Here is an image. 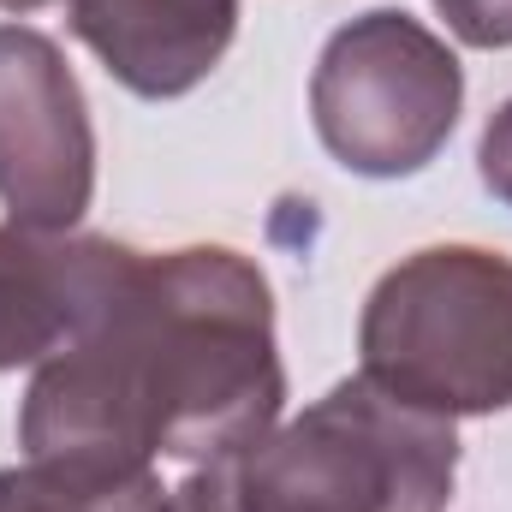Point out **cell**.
Segmentation results:
<instances>
[{
	"label": "cell",
	"instance_id": "obj_1",
	"mask_svg": "<svg viewBox=\"0 0 512 512\" xmlns=\"http://www.w3.org/2000/svg\"><path fill=\"white\" fill-rule=\"evenodd\" d=\"M286 405L268 274L233 245H185L131 268L108 316L36 364L18 405L24 459L149 471L256 447Z\"/></svg>",
	"mask_w": 512,
	"mask_h": 512
},
{
	"label": "cell",
	"instance_id": "obj_2",
	"mask_svg": "<svg viewBox=\"0 0 512 512\" xmlns=\"http://www.w3.org/2000/svg\"><path fill=\"white\" fill-rule=\"evenodd\" d=\"M358 376L435 417L512 411V256L423 245L364 298Z\"/></svg>",
	"mask_w": 512,
	"mask_h": 512
},
{
	"label": "cell",
	"instance_id": "obj_3",
	"mask_svg": "<svg viewBox=\"0 0 512 512\" xmlns=\"http://www.w3.org/2000/svg\"><path fill=\"white\" fill-rule=\"evenodd\" d=\"M233 477L245 512H447L459 429L346 376L292 423L233 453Z\"/></svg>",
	"mask_w": 512,
	"mask_h": 512
},
{
	"label": "cell",
	"instance_id": "obj_4",
	"mask_svg": "<svg viewBox=\"0 0 512 512\" xmlns=\"http://www.w3.org/2000/svg\"><path fill=\"white\" fill-rule=\"evenodd\" d=\"M465 108L459 54L399 6L340 24L310 72V120L322 149L358 179L423 173Z\"/></svg>",
	"mask_w": 512,
	"mask_h": 512
},
{
	"label": "cell",
	"instance_id": "obj_5",
	"mask_svg": "<svg viewBox=\"0 0 512 512\" xmlns=\"http://www.w3.org/2000/svg\"><path fill=\"white\" fill-rule=\"evenodd\" d=\"M96 197V126L60 42L0 24V203L18 227L72 233Z\"/></svg>",
	"mask_w": 512,
	"mask_h": 512
},
{
	"label": "cell",
	"instance_id": "obj_6",
	"mask_svg": "<svg viewBox=\"0 0 512 512\" xmlns=\"http://www.w3.org/2000/svg\"><path fill=\"white\" fill-rule=\"evenodd\" d=\"M143 251L102 233L0 227V376L36 370L78 346L126 292Z\"/></svg>",
	"mask_w": 512,
	"mask_h": 512
},
{
	"label": "cell",
	"instance_id": "obj_7",
	"mask_svg": "<svg viewBox=\"0 0 512 512\" xmlns=\"http://www.w3.org/2000/svg\"><path fill=\"white\" fill-rule=\"evenodd\" d=\"M72 36L143 102L191 96L239 36V0H66Z\"/></svg>",
	"mask_w": 512,
	"mask_h": 512
},
{
	"label": "cell",
	"instance_id": "obj_8",
	"mask_svg": "<svg viewBox=\"0 0 512 512\" xmlns=\"http://www.w3.org/2000/svg\"><path fill=\"white\" fill-rule=\"evenodd\" d=\"M155 471H114L78 459H24L0 471V512H161Z\"/></svg>",
	"mask_w": 512,
	"mask_h": 512
},
{
	"label": "cell",
	"instance_id": "obj_9",
	"mask_svg": "<svg viewBox=\"0 0 512 512\" xmlns=\"http://www.w3.org/2000/svg\"><path fill=\"white\" fill-rule=\"evenodd\" d=\"M161 512H245L239 501V477H233V459H209V465H191V477H179Z\"/></svg>",
	"mask_w": 512,
	"mask_h": 512
},
{
	"label": "cell",
	"instance_id": "obj_10",
	"mask_svg": "<svg viewBox=\"0 0 512 512\" xmlns=\"http://www.w3.org/2000/svg\"><path fill=\"white\" fill-rule=\"evenodd\" d=\"M465 48H512V0H435Z\"/></svg>",
	"mask_w": 512,
	"mask_h": 512
},
{
	"label": "cell",
	"instance_id": "obj_11",
	"mask_svg": "<svg viewBox=\"0 0 512 512\" xmlns=\"http://www.w3.org/2000/svg\"><path fill=\"white\" fill-rule=\"evenodd\" d=\"M477 173H483V191H489L495 203H507V209H512V96L489 114V126H483V143H477Z\"/></svg>",
	"mask_w": 512,
	"mask_h": 512
},
{
	"label": "cell",
	"instance_id": "obj_12",
	"mask_svg": "<svg viewBox=\"0 0 512 512\" xmlns=\"http://www.w3.org/2000/svg\"><path fill=\"white\" fill-rule=\"evenodd\" d=\"M6 12H36V6H48V0H0Z\"/></svg>",
	"mask_w": 512,
	"mask_h": 512
}]
</instances>
